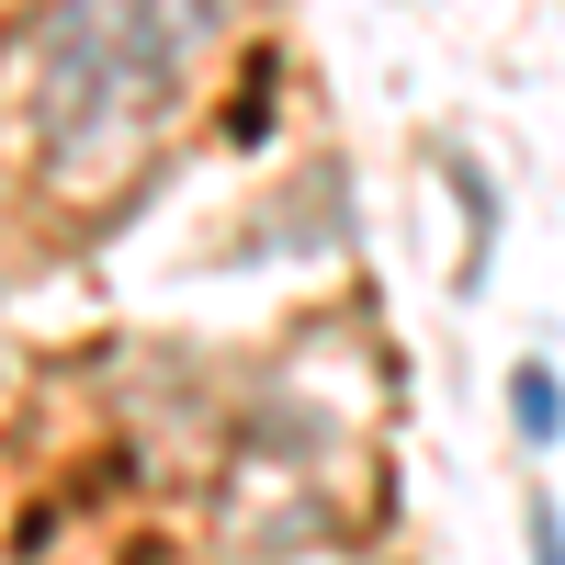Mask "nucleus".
<instances>
[{
	"label": "nucleus",
	"instance_id": "1",
	"mask_svg": "<svg viewBox=\"0 0 565 565\" xmlns=\"http://www.w3.org/2000/svg\"><path fill=\"white\" fill-rule=\"evenodd\" d=\"M215 12L226 0H45L23 23V125L57 159L136 136L215 34Z\"/></svg>",
	"mask_w": 565,
	"mask_h": 565
},
{
	"label": "nucleus",
	"instance_id": "2",
	"mask_svg": "<svg viewBox=\"0 0 565 565\" xmlns=\"http://www.w3.org/2000/svg\"><path fill=\"white\" fill-rule=\"evenodd\" d=\"M509 430H521L532 452H554V441H565V385H554V362H543V351L509 362Z\"/></svg>",
	"mask_w": 565,
	"mask_h": 565
},
{
	"label": "nucleus",
	"instance_id": "3",
	"mask_svg": "<svg viewBox=\"0 0 565 565\" xmlns=\"http://www.w3.org/2000/svg\"><path fill=\"white\" fill-rule=\"evenodd\" d=\"M441 181L463 193V238H476V249H463V282H487V238H498V193H487V170L463 159V148H441Z\"/></svg>",
	"mask_w": 565,
	"mask_h": 565
},
{
	"label": "nucleus",
	"instance_id": "4",
	"mask_svg": "<svg viewBox=\"0 0 565 565\" xmlns=\"http://www.w3.org/2000/svg\"><path fill=\"white\" fill-rule=\"evenodd\" d=\"M521 543H532V565H565V509H554V487L521 498Z\"/></svg>",
	"mask_w": 565,
	"mask_h": 565
}]
</instances>
